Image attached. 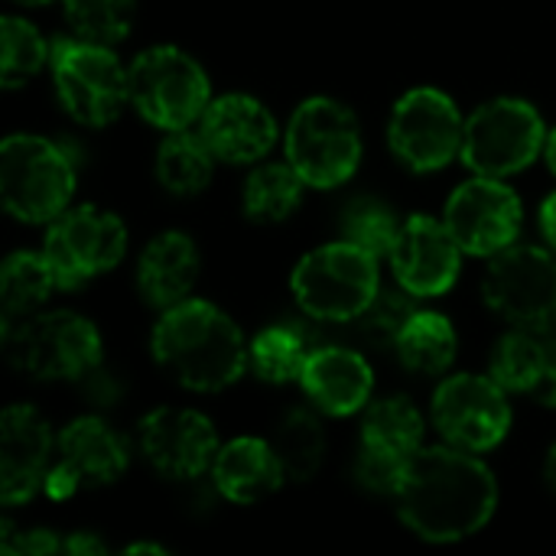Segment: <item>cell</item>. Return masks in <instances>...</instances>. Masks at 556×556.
Returning a JSON list of instances; mask_svg holds the SVG:
<instances>
[{"label":"cell","mask_w":556,"mask_h":556,"mask_svg":"<svg viewBox=\"0 0 556 556\" xmlns=\"http://www.w3.org/2000/svg\"><path fill=\"white\" fill-rule=\"evenodd\" d=\"M401 521L430 544L466 541L498 508V482L476 453L459 446H420L394 495Z\"/></svg>","instance_id":"6da1fadb"},{"label":"cell","mask_w":556,"mask_h":556,"mask_svg":"<svg viewBox=\"0 0 556 556\" xmlns=\"http://www.w3.org/2000/svg\"><path fill=\"white\" fill-rule=\"evenodd\" d=\"M150 349L173 381L199 394L231 388L251 365V345L241 329L208 300H182L163 309Z\"/></svg>","instance_id":"7a4b0ae2"},{"label":"cell","mask_w":556,"mask_h":556,"mask_svg":"<svg viewBox=\"0 0 556 556\" xmlns=\"http://www.w3.org/2000/svg\"><path fill=\"white\" fill-rule=\"evenodd\" d=\"M7 362L33 381H78L104 362L94 323L72 309L29 313L0 326Z\"/></svg>","instance_id":"3957f363"},{"label":"cell","mask_w":556,"mask_h":556,"mask_svg":"<svg viewBox=\"0 0 556 556\" xmlns=\"http://www.w3.org/2000/svg\"><path fill=\"white\" fill-rule=\"evenodd\" d=\"M75 192V160L49 137L13 134L0 147L3 208L29 225L59 218Z\"/></svg>","instance_id":"277c9868"},{"label":"cell","mask_w":556,"mask_h":556,"mask_svg":"<svg viewBox=\"0 0 556 556\" xmlns=\"http://www.w3.org/2000/svg\"><path fill=\"white\" fill-rule=\"evenodd\" d=\"M290 287L309 319L355 323L381 290L378 257L352 241H332L296 264Z\"/></svg>","instance_id":"5b68a950"},{"label":"cell","mask_w":556,"mask_h":556,"mask_svg":"<svg viewBox=\"0 0 556 556\" xmlns=\"http://www.w3.org/2000/svg\"><path fill=\"white\" fill-rule=\"evenodd\" d=\"M287 163L313 189H336L349 182L362 163L358 117L336 98L303 101L287 127Z\"/></svg>","instance_id":"8992f818"},{"label":"cell","mask_w":556,"mask_h":556,"mask_svg":"<svg viewBox=\"0 0 556 556\" xmlns=\"http://www.w3.org/2000/svg\"><path fill=\"white\" fill-rule=\"evenodd\" d=\"M49 68L62 108L85 127L111 124L130 101V75L104 42L59 36L52 39Z\"/></svg>","instance_id":"52a82bcc"},{"label":"cell","mask_w":556,"mask_h":556,"mask_svg":"<svg viewBox=\"0 0 556 556\" xmlns=\"http://www.w3.org/2000/svg\"><path fill=\"white\" fill-rule=\"evenodd\" d=\"M130 104L163 130H186L212 104L202 65L176 46H150L130 65Z\"/></svg>","instance_id":"ba28073f"},{"label":"cell","mask_w":556,"mask_h":556,"mask_svg":"<svg viewBox=\"0 0 556 556\" xmlns=\"http://www.w3.org/2000/svg\"><path fill=\"white\" fill-rule=\"evenodd\" d=\"M544 121L531 101L492 98L469 114L459 156L476 176L505 179L528 169L544 153Z\"/></svg>","instance_id":"9c48e42d"},{"label":"cell","mask_w":556,"mask_h":556,"mask_svg":"<svg viewBox=\"0 0 556 556\" xmlns=\"http://www.w3.org/2000/svg\"><path fill=\"white\" fill-rule=\"evenodd\" d=\"M127 251L124 222L98 205L65 208L49 222L42 254L55 274L59 290H78L88 280L114 270Z\"/></svg>","instance_id":"30bf717a"},{"label":"cell","mask_w":556,"mask_h":556,"mask_svg":"<svg viewBox=\"0 0 556 556\" xmlns=\"http://www.w3.org/2000/svg\"><path fill=\"white\" fill-rule=\"evenodd\" d=\"M485 303L518 329L547 332L556 326V251L511 244L492 257L482 280Z\"/></svg>","instance_id":"8fae6325"},{"label":"cell","mask_w":556,"mask_h":556,"mask_svg":"<svg viewBox=\"0 0 556 556\" xmlns=\"http://www.w3.org/2000/svg\"><path fill=\"white\" fill-rule=\"evenodd\" d=\"M466 121L440 88H410L397 98L388 124L391 150L414 173H437L463 153Z\"/></svg>","instance_id":"7c38bea8"},{"label":"cell","mask_w":556,"mask_h":556,"mask_svg":"<svg viewBox=\"0 0 556 556\" xmlns=\"http://www.w3.org/2000/svg\"><path fill=\"white\" fill-rule=\"evenodd\" d=\"M433 427L450 446L489 453L511 430L508 391L492 375H453L433 394Z\"/></svg>","instance_id":"4fadbf2b"},{"label":"cell","mask_w":556,"mask_h":556,"mask_svg":"<svg viewBox=\"0 0 556 556\" xmlns=\"http://www.w3.org/2000/svg\"><path fill=\"white\" fill-rule=\"evenodd\" d=\"M521 199L511 186L495 176H476L463 182L446 202V228L459 248L472 257H495L518 241L521 231Z\"/></svg>","instance_id":"5bb4252c"},{"label":"cell","mask_w":556,"mask_h":556,"mask_svg":"<svg viewBox=\"0 0 556 556\" xmlns=\"http://www.w3.org/2000/svg\"><path fill=\"white\" fill-rule=\"evenodd\" d=\"M59 459L46 476L49 498H72L85 489L111 485L127 469V443L101 420V417H78L72 420L55 440Z\"/></svg>","instance_id":"9a60e30c"},{"label":"cell","mask_w":556,"mask_h":556,"mask_svg":"<svg viewBox=\"0 0 556 556\" xmlns=\"http://www.w3.org/2000/svg\"><path fill=\"white\" fill-rule=\"evenodd\" d=\"M137 446L166 479H199L218 456L212 420L189 407L150 410L137 427Z\"/></svg>","instance_id":"2e32d148"},{"label":"cell","mask_w":556,"mask_h":556,"mask_svg":"<svg viewBox=\"0 0 556 556\" xmlns=\"http://www.w3.org/2000/svg\"><path fill=\"white\" fill-rule=\"evenodd\" d=\"M463 248L433 215H410L401 225V235L391 248L394 280L417 300H433L453 290L463 267Z\"/></svg>","instance_id":"e0dca14e"},{"label":"cell","mask_w":556,"mask_h":556,"mask_svg":"<svg viewBox=\"0 0 556 556\" xmlns=\"http://www.w3.org/2000/svg\"><path fill=\"white\" fill-rule=\"evenodd\" d=\"M52 459V430L29 404H13L0 414V502L26 505L46 489Z\"/></svg>","instance_id":"ac0fdd59"},{"label":"cell","mask_w":556,"mask_h":556,"mask_svg":"<svg viewBox=\"0 0 556 556\" xmlns=\"http://www.w3.org/2000/svg\"><path fill=\"white\" fill-rule=\"evenodd\" d=\"M199 134L222 163H257L277 140L274 114L251 94H222L199 117Z\"/></svg>","instance_id":"d6986e66"},{"label":"cell","mask_w":556,"mask_h":556,"mask_svg":"<svg viewBox=\"0 0 556 556\" xmlns=\"http://www.w3.org/2000/svg\"><path fill=\"white\" fill-rule=\"evenodd\" d=\"M300 384L316 410L329 417H352L371 401L375 375L355 349L323 345L309 355Z\"/></svg>","instance_id":"ffe728a7"},{"label":"cell","mask_w":556,"mask_h":556,"mask_svg":"<svg viewBox=\"0 0 556 556\" xmlns=\"http://www.w3.org/2000/svg\"><path fill=\"white\" fill-rule=\"evenodd\" d=\"M212 482L215 492L231 505H257L270 498L283 482V466L270 446V440L257 437H238L225 446H218V456L212 463Z\"/></svg>","instance_id":"44dd1931"},{"label":"cell","mask_w":556,"mask_h":556,"mask_svg":"<svg viewBox=\"0 0 556 556\" xmlns=\"http://www.w3.org/2000/svg\"><path fill=\"white\" fill-rule=\"evenodd\" d=\"M199 280V248L182 231L156 235L137 261V290L153 309L189 300Z\"/></svg>","instance_id":"7402d4cb"},{"label":"cell","mask_w":556,"mask_h":556,"mask_svg":"<svg viewBox=\"0 0 556 556\" xmlns=\"http://www.w3.org/2000/svg\"><path fill=\"white\" fill-rule=\"evenodd\" d=\"M489 375L508 394H531L538 404L556 407V358L534 329L505 332L492 349Z\"/></svg>","instance_id":"603a6c76"},{"label":"cell","mask_w":556,"mask_h":556,"mask_svg":"<svg viewBox=\"0 0 556 556\" xmlns=\"http://www.w3.org/2000/svg\"><path fill=\"white\" fill-rule=\"evenodd\" d=\"M215 153L202 134L169 130V137L156 150V179L173 195H199L215 173Z\"/></svg>","instance_id":"cb8c5ba5"},{"label":"cell","mask_w":556,"mask_h":556,"mask_svg":"<svg viewBox=\"0 0 556 556\" xmlns=\"http://www.w3.org/2000/svg\"><path fill=\"white\" fill-rule=\"evenodd\" d=\"M456 329L443 313L417 309V316L404 326L394 352L404 368L417 375H443L456 362Z\"/></svg>","instance_id":"d4e9b609"},{"label":"cell","mask_w":556,"mask_h":556,"mask_svg":"<svg viewBox=\"0 0 556 556\" xmlns=\"http://www.w3.org/2000/svg\"><path fill=\"white\" fill-rule=\"evenodd\" d=\"M362 446L410 459L424 446V417L417 404L404 394L368 404L362 417Z\"/></svg>","instance_id":"484cf974"},{"label":"cell","mask_w":556,"mask_h":556,"mask_svg":"<svg viewBox=\"0 0 556 556\" xmlns=\"http://www.w3.org/2000/svg\"><path fill=\"white\" fill-rule=\"evenodd\" d=\"M270 446L283 466L287 482H309L326 459V433L313 410L293 407L280 417Z\"/></svg>","instance_id":"4316f807"},{"label":"cell","mask_w":556,"mask_h":556,"mask_svg":"<svg viewBox=\"0 0 556 556\" xmlns=\"http://www.w3.org/2000/svg\"><path fill=\"white\" fill-rule=\"evenodd\" d=\"M52 290H59L55 274L46 261V254L33 251H16L3 261L0 267V306H3V323L20 319L36 313Z\"/></svg>","instance_id":"83f0119b"},{"label":"cell","mask_w":556,"mask_h":556,"mask_svg":"<svg viewBox=\"0 0 556 556\" xmlns=\"http://www.w3.org/2000/svg\"><path fill=\"white\" fill-rule=\"evenodd\" d=\"M303 186L290 163H264L244 182V215L257 225L287 222L303 202Z\"/></svg>","instance_id":"f1b7e54d"},{"label":"cell","mask_w":556,"mask_h":556,"mask_svg":"<svg viewBox=\"0 0 556 556\" xmlns=\"http://www.w3.org/2000/svg\"><path fill=\"white\" fill-rule=\"evenodd\" d=\"M313 349L300 326L280 323L254 336L251 342V368L267 384H290L303 378V368L309 362Z\"/></svg>","instance_id":"f546056e"},{"label":"cell","mask_w":556,"mask_h":556,"mask_svg":"<svg viewBox=\"0 0 556 556\" xmlns=\"http://www.w3.org/2000/svg\"><path fill=\"white\" fill-rule=\"evenodd\" d=\"M0 39H3V52H0V85L3 88H20L23 81L39 75L42 65H49L52 46L39 36V29L29 20L13 16V13L3 16Z\"/></svg>","instance_id":"4dcf8cb0"},{"label":"cell","mask_w":556,"mask_h":556,"mask_svg":"<svg viewBox=\"0 0 556 556\" xmlns=\"http://www.w3.org/2000/svg\"><path fill=\"white\" fill-rule=\"evenodd\" d=\"M401 225L404 222H397V212L388 202L371 199V195L355 199L342 212V241H352L381 261V257H391V248L401 235Z\"/></svg>","instance_id":"1f68e13d"},{"label":"cell","mask_w":556,"mask_h":556,"mask_svg":"<svg viewBox=\"0 0 556 556\" xmlns=\"http://www.w3.org/2000/svg\"><path fill=\"white\" fill-rule=\"evenodd\" d=\"M417 296L414 293H407L401 283L391 290H378L375 293V300L362 309V316L355 319V326H358V332H362V339L365 342H371L375 349H391V345H397V339H401V332H404V326L417 316Z\"/></svg>","instance_id":"d6a6232c"},{"label":"cell","mask_w":556,"mask_h":556,"mask_svg":"<svg viewBox=\"0 0 556 556\" xmlns=\"http://www.w3.org/2000/svg\"><path fill=\"white\" fill-rule=\"evenodd\" d=\"M75 36L114 46L127 36L134 20V0H62Z\"/></svg>","instance_id":"836d02e7"},{"label":"cell","mask_w":556,"mask_h":556,"mask_svg":"<svg viewBox=\"0 0 556 556\" xmlns=\"http://www.w3.org/2000/svg\"><path fill=\"white\" fill-rule=\"evenodd\" d=\"M407 456H397V453H384V450H371V446H362L358 459H355V479L358 485H365L368 492L375 495H397L401 482H404V472H407Z\"/></svg>","instance_id":"e575fe53"},{"label":"cell","mask_w":556,"mask_h":556,"mask_svg":"<svg viewBox=\"0 0 556 556\" xmlns=\"http://www.w3.org/2000/svg\"><path fill=\"white\" fill-rule=\"evenodd\" d=\"M62 551V538L36 528V531H13L10 521H3V534H0V554L7 556H46Z\"/></svg>","instance_id":"d590c367"},{"label":"cell","mask_w":556,"mask_h":556,"mask_svg":"<svg viewBox=\"0 0 556 556\" xmlns=\"http://www.w3.org/2000/svg\"><path fill=\"white\" fill-rule=\"evenodd\" d=\"M75 388L85 394V401L88 404H94V407H114L117 401H121V394H124V381H121V375L117 371H111L104 362L101 365H94L85 378H78L75 381Z\"/></svg>","instance_id":"8d00e7d4"},{"label":"cell","mask_w":556,"mask_h":556,"mask_svg":"<svg viewBox=\"0 0 556 556\" xmlns=\"http://www.w3.org/2000/svg\"><path fill=\"white\" fill-rule=\"evenodd\" d=\"M108 551V544L98 538V534H91V531H78V534H68V538H62V554H104Z\"/></svg>","instance_id":"74e56055"},{"label":"cell","mask_w":556,"mask_h":556,"mask_svg":"<svg viewBox=\"0 0 556 556\" xmlns=\"http://www.w3.org/2000/svg\"><path fill=\"white\" fill-rule=\"evenodd\" d=\"M541 231L551 241V248L556 251V192L541 205Z\"/></svg>","instance_id":"f35d334b"},{"label":"cell","mask_w":556,"mask_h":556,"mask_svg":"<svg viewBox=\"0 0 556 556\" xmlns=\"http://www.w3.org/2000/svg\"><path fill=\"white\" fill-rule=\"evenodd\" d=\"M124 554L130 556V554H166V547H160V544H127L124 547Z\"/></svg>","instance_id":"ab89813d"},{"label":"cell","mask_w":556,"mask_h":556,"mask_svg":"<svg viewBox=\"0 0 556 556\" xmlns=\"http://www.w3.org/2000/svg\"><path fill=\"white\" fill-rule=\"evenodd\" d=\"M544 156H547V166H551V173L556 176V127L547 134V143H544Z\"/></svg>","instance_id":"60d3db41"},{"label":"cell","mask_w":556,"mask_h":556,"mask_svg":"<svg viewBox=\"0 0 556 556\" xmlns=\"http://www.w3.org/2000/svg\"><path fill=\"white\" fill-rule=\"evenodd\" d=\"M547 479H551V485L556 489V446L551 450V456H547Z\"/></svg>","instance_id":"b9f144b4"},{"label":"cell","mask_w":556,"mask_h":556,"mask_svg":"<svg viewBox=\"0 0 556 556\" xmlns=\"http://www.w3.org/2000/svg\"><path fill=\"white\" fill-rule=\"evenodd\" d=\"M547 345H551V352H554L556 358V326L554 329H547Z\"/></svg>","instance_id":"7bdbcfd3"},{"label":"cell","mask_w":556,"mask_h":556,"mask_svg":"<svg viewBox=\"0 0 556 556\" xmlns=\"http://www.w3.org/2000/svg\"><path fill=\"white\" fill-rule=\"evenodd\" d=\"M13 3H23V7H42V3H49V0H13Z\"/></svg>","instance_id":"ee69618b"}]
</instances>
